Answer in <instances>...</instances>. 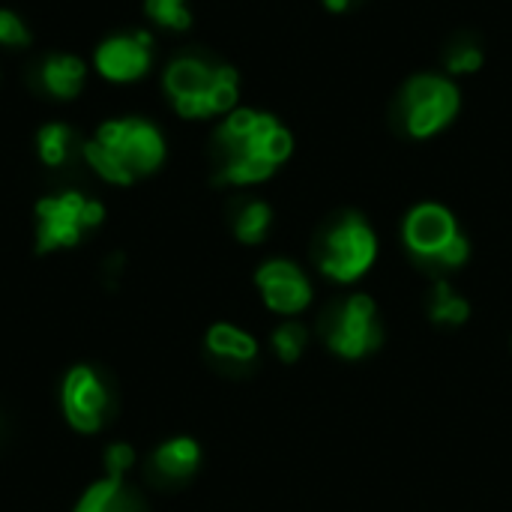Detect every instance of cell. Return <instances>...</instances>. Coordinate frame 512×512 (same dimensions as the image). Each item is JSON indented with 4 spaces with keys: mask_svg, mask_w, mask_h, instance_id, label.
Here are the masks:
<instances>
[{
    "mask_svg": "<svg viewBox=\"0 0 512 512\" xmlns=\"http://www.w3.org/2000/svg\"><path fill=\"white\" fill-rule=\"evenodd\" d=\"M456 234V219L441 204H420L405 222V243L426 264H435Z\"/></svg>",
    "mask_w": 512,
    "mask_h": 512,
    "instance_id": "cell-8",
    "label": "cell"
},
{
    "mask_svg": "<svg viewBox=\"0 0 512 512\" xmlns=\"http://www.w3.org/2000/svg\"><path fill=\"white\" fill-rule=\"evenodd\" d=\"M375 252H378V243H375L372 228L357 213H348L324 234L318 264L330 279L354 282L372 267Z\"/></svg>",
    "mask_w": 512,
    "mask_h": 512,
    "instance_id": "cell-3",
    "label": "cell"
},
{
    "mask_svg": "<svg viewBox=\"0 0 512 512\" xmlns=\"http://www.w3.org/2000/svg\"><path fill=\"white\" fill-rule=\"evenodd\" d=\"M270 228V207L264 201H249L234 219V231L243 243H261Z\"/></svg>",
    "mask_w": 512,
    "mask_h": 512,
    "instance_id": "cell-16",
    "label": "cell"
},
{
    "mask_svg": "<svg viewBox=\"0 0 512 512\" xmlns=\"http://www.w3.org/2000/svg\"><path fill=\"white\" fill-rule=\"evenodd\" d=\"M273 348H276L279 360L294 363L303 354V348H306V330H303V324H297V321L279 324L276 333H273Z\"/></svg>",
    "mask_w": 512,
    "mask_h": 512,
    "instance_id": "cell-19",
    "label": "cell"
},
{
    "mask_svg": "<svg viewBox=\"0 0 512 512\" xmlns=\"http://www.w3.org/2000/svg\"><path fill=\"white\" fill-rule=\"evenodd\" d=\"M207 351L222 363L243 366V363H252L258 357V342L249 333L237 330L234 324H216L207 333Z\"/></svg>",
    "mask_w": 512,
    "mask_h": 512,
    "instance_id": "cell-14",
    "label": "cell"
},
{
    "mask_svg": "<svg viewBox=\"0 0 512 512\" xmlns=\"http://www.w3.org/2000/svg\"><path fill=\"white\" fill-rule=\"evenodd\" d=\"M165 156V141L159 129L147 120L126 117L102 123L96 138L84 144L87 165L108 183L129 186L138 177L156 171Z\"/></svg>",
    "mask_w": 512,
    "mask_h": 512,
    "instance_id": "cell-1",
    "label": "cell"
},
{
    "mask_svg": "<svg viewBox=\"0 0 512 512\" xmlns=\"http://www.w3.org/2000/svg\"><path fill=\"white\" fill-rule=\"evenodd\" d=\"M324 3H327V6H330L333 12H342V9H345V6H348L351 0H324Z\"/></svg>",
    "mask_w": 512,
    "mask_h": 512,
    "instance_id": "cell-24",
    "label": "cell"
},
{
    "mask_svg": "<svg viewBox=\"0 0 512 512\" xmlns=\"http://www.w3.org/2000/svg\"><path fill=\"white\" fill-rule=\"evenodd\" d=\"M447 66H450V72H477L483 66V54L474 45H459V48H453Z\"/></svg>",
    "mask_w": 512,
    "mask_h": 512,
    "instance_id": "cell-22",
    "label": "cell"
},
{
    "mask_svg": "<svg viewBox=\"0 0 512 512\" xmlns=\"http://www.w3.org/2000/svg\"><path fill=\"white\" fill-rule=\"evenodd\" d=\"M465 258H468V240H465L462 234H456V237L447 243V249L438 255L435 267H459V264H465Z\"/></svg>",
    "mask_w": 512,
    "mask_h": 512,
    "instance_id": "cell-23",
    "label": "cell"
},
{
    "mask_svg": "<svg viewBox=\"0 0 512 512\" xmlns=\"http://www.w3.org/2000/svg\"><path fill=\"white\" fill-rule=\"evenodd\" d=\"M216 69L201 57H177L168 69H165V90L177 108L180 117L198 120V117H210V90L216 81Z\"/></svg>",
    "mask_w": 512,
    "mask_h": 512,
    "instance_id": "cell-7",
    "label": "cell"
},
{
    "mask_svg": "<svg viewBox=\"0 0 512 512\" xmlns=\"http://www.w3.org/2000/svg\"><path fill=\"white\" fill-rule=\"evenodd\" d=\"M255 282L264 294V303L279 315H297L312 300V288L306 276L291 261H267L258 270Z\"/></svg>",
    "mask_w": 512,
    "mask_h": 512,
    "instance_id": "cell-10",
    "label": "cell"
},
{
    "mask_svg": "<svg viewBox=\"0 0 512 512\" xmlns=\"http://www.w3.org/2000/svg\"><path fill=\"white\" fill-rule=\"evenodd\" d=\"M102 219V204L75 189L48 195L36 204V252L48 255L57 249H72L87 231L99 228Z\"/></svg>",
    "mask_w": 512,
    "mask_h": 512,
    "instance_id": "cell-2",
    "label": "cell"
},
{
    "mask_svg": "<svg viewBox=\"0 0 512 512\" xmlns=\"http://www.w3.org/2000/svg\"><path fill=\"white\" fill-rule=\"evenodd\" d=\"M144 12L171 30H186L192 24V15L186 9V0H144Z\"/></svg>",
    "mask_w": 512,
    "mask_h": 512,
    "instance_id": "cell-18",
    "label": "cell"
},
{
    "mask_svg": "<svg viewBox=\"0 0 512 512\" xmlns=\"http://www.w3.org/2000/svg\"><path fill=\"white\" fill-rule=\"evenodd\" d=\"M69 147H72V132L69 126L63 123H48L39 129L36 135V150H39V159L51 168L63 165L69 159Z\"/></svg>",
    "mask_w": 512,
    "mask_h": 512,
    "instance_id": "cell-15",
    "label": "cell"
},
{
    "mask_svg": "<svg viewBox=\"0 0 512 512\" xmlns=\"http://www.w3.org/2000/svg\"><path fill=\"white\" fill-rule=\"evenodd\" d=\"M459 111V90L438 75H417L402 93V123L408 135L429 138L444 129Z\"/></svg>",
    "mask_w": 512,
    "mask_h": 512,
    "instance_id": "cell-4",
    "label": "cell"
},
{
    "mask_svg": "<svg viewBox=\"0 0 512 512\" xmlns=\"http://www.w3.org/2000/svg\"><path fill=\"white\" fill-rule=\"evenodd\" d=\"M27 42H30L27 24L15 12L0 9V45H6V48H24Z\"/></svg>",
    "mask_w": 512,
    "mask_h": 512,
    "instance_id": "cell-20",
    "label": "cell"
},
{
    "mask_svg": "<svg viewBox=\"0 0 512 512\" xmlns=\"http://www.w3.org/2000/svg\"><path fill=\"white\" fill-rule=\"evenodd\" d=\"M60 408L66 423L81 435H96L111 414V390L105 378L90 366H75L66 372L60 387Z\"/></svg>",
    "mask_w": 512,
    "mask_h": 512,
    "instance_id": "cell-5",
    "label": "cell"
},
{
    "mask_svg": "<svg viewBox=\"0 0 512 512\" xmlns=\"http://www.w3.org/2000/svg\"><path fill=\"white\" fill-rule=\"evenodd\" d=\"M39 78H42V87L57 96V99H72L81 93L84 87V78H87V69L78 57L72 54H51L42 69H39Z\"/></svg>",
    "mask_w": 512,
    "mask_h": 512,
    "instance_id": "cell-12",
    "label": "cell"
},
{
    "mask_svg": "<svg viewBox=\"0 0 512 512\" xmlns=\"http://www.w3.org/2000/svg\"><path fill=\"white\" fill-rule=\"evenodd\" d=\"M72 512H141L126 489V477H105L93 483Z\"/></svg>",
    "mask_w": 512,
    "mask_h": 512,
    "instance_id": "cell-13",
    "label": "cell"
},
{
    "mask_svg": "<svg viewBox=\"0 0 512 512\" xmlns=\"http://www.w3.org/2000/svg\"><path fill=\"white\" fill-rule=\"evenodd\" d=\"M468 315H471V309H468V303L459 297V294H453L450 291V285H438L435 288V297H432V318L438 321V324H450V327H459V324H465L468 321Z\"/></svg>",
    "mask_w": 512,
    "mask_h": 512,
    "instance_id": "cell-17",
    "label": "cell"
},
{
    "mask_svg": "<svg viewBox=\"0 0 512 512\" xmlns=\"http://www.w3.org/2000/svg\"><path fill=\"white\" fill-rule=\"evenodd\" d=\"M135 465V450L129 444H111L105 450V477H126Z\"/></svg>",
    "mask_w": 512,
    "mask_h": 512,
    "instance_id": "cell-21",
    "label": "cell"
},
{
    "mask_svg": "<svg viewBox=\"0 0 512 512\" xmlns=\"http://www.w3.org/2000/svg\"><path fill=\"white\" fill-rule=\"evenodd\" d=\"M201 465V447L192 438H171L150 456V474L159 483H183Z\"/></svg>",
    "mask_w": 512,
    "mask_h": 512,
    "instance_id": "cell-11",
    "label": "cell"
},
{
    "mask_svg": "<svg viewBox=\"0 0 512 512\" xmlns=\"http://www.w3.org/2000/svg\"><path fill=\"white\" fill-rule=\"evenodd\" d=\"M150 33H126L111 36L96 48V69L108 81H135L150 69L153 48Z\"/></svg>",
    "mask_w": 512,
    "mask_h": 512,
    "instance_id": "cell-9",
    "label": "cell"
},
{
    "mask_svg": "<svg viewBox=\"0 0 512 512\" xmlns=\"http://www.w3.org/2000/svg\"><path fill=\"white\" fill-rule=\"evenodd\" d=\"M381 342V327L375 321V303L366 294L351 297L345 306H339L327 324V345L348 360H357L369 351H375Z\"/></svg>",
    "mask_w": 512,
    "mask_h": 512,
    "instance_id": "cell-6",
    "label": "cell"
}]
</instances>
